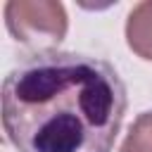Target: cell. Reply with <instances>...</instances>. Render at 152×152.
Masks as SVG:
<instances>
[{
	"instance_id": "6da1fadb",
	"label": "cell",
	"mask_w": 152,
	"mask_h": 152,
	"mask_svg": "<svg viewBox=\"0 0 152 152\" xmlns=\"http://www.w3.org/2000/svg\"><path fill=\"white\" fill-rule=\"evenodd\" d=\"M126 86L93 55L43 50L2 81V131L17 152H112Z\"/></svg>"
},
{
	"instance_id": "7a4b0ae2",
	"label": "cell",
	"mask_w": 152,
	"mask_h": 152,
	"mask_svg": "<svg viewBox=\"0 0 152 152\" xmlns=\"http://www.w3.org/2000/svg\"><path fill=\"white\" fill-rule=\"evenodd\" d=\"M5 24L14 40L43 50H55L66 36V10L55 0H10Z\"/></svg>"
},
{
	"instance_id": "3957f363",
	"label": "cell",
	"mask_w": 152,
	"mask_h": 152,
	"mask_svg": "<svg viewBox=\"0 0 152 152\" xmlns=\"http://www.w3.org/2000/svg\"><path fill=\"white\" fill-rule=\"evenodd\" d=\"M126 43L140 57L152 62V0L138 2L126 19Z\"/></svg>"
},
{
	"instance_id": "277c9868",
	"label": "cell",
	"mask_w": 152,
	"mask_h": 152,
	"mask_svg": "<svg viewBox=\"0 0 152 152\" xmlns=\"http://www.w3.org/2000/svg\"><path fill=\"white\" fill-rule=\"evenodd\" d=\"M119 152H152V109L133 121Z\"/></svg>"
}]
</instances>
